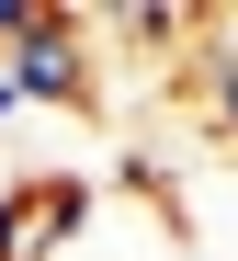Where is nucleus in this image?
Listing matches in <instances>:
<instances>
[{"mask_svg":"<svg viewBox=\"0 0 238 261\" xmlns=\"http://www.w3.org/2000/svg\"><path fill=\"white\" fill-rule=\"evenodd\" d=\"M193 34H204V46H181V57H193V91H204V125H216V137H238V12H204Z\"/></svg>","mask_w":238,"mask_h":261,"instance_id":"f03ea898","label":"nucleus"},{"mask_svg":"<svg viewBox=\"0 0 238 261\" xmlns=\"http://www.w3.org/2000/svg\"><path fill=\"white\" fill-rule=\"evenodd\" d=\"M0 125H23V91H12V68H0Z\"/></svg>","mask_w":238,"mask_h":261,"instance_id":"7ed1b4c3","label":"nucleus"},{"mask_svg":"<svg viewBox=\"0 0 238 261\" xmlns=\"http://www.w3.org/2000/svg\"><path fill=\"white\" fill-rule=\"evenodd\" d=\"M0 68H12L23 114H80L91 91H102V46H91V12H34L12 46H0Z\"/></svg>","mask_w":238,"mask_h":261,"instance_id":"f257e3e1","label":"nucleus"}]
</instances>
